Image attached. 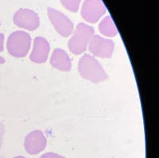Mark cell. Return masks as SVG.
I'll return each instance as SVG.
<instances>
[{
	"mask_svg": "<svg viewBox=\"0 0 159 158\" xmlns=\"http://www.w3.org/2000/svg\"><path fill=\"white\" fill-rule=\"evenodd\" d=\"M78 71L81 77L92 83H100L107 79L104 68L95 56L84 54L80 58Z\"/></svg>",
	"mask_w": 159,
	"mask_h": 158,
	"instance_id": "1",
	"label": "cell"
},
{
	"mask_svg": "<svg viewBox=\"0 0 159 158\" xmlns=\"http://www.w3.org/2000/svg\"><path fill=\"white\" fill-rule=\"evenodd\" d=\"M94 33V28L91 25L83 22L78 24L68 43L70 52L74 55H80L84 52L95 35Z\"/></svg>",
	"mask_w": 159,
	"mask_h": 158,
	"instance_id": "2",
	"label": "cell"
},
{
	"mask_svg": "<svg viewBox=\"0 0 159 158\" xmlns=\"http://www.w3.org/2000/svg\"><path fill=\"white\" fill-rule=\"evenodd\" d=\"M31 37L25 31L18 30L9 36L7 43V51L12 56L25 57L31 47Z\"/></svg>",
	"mask_w": 159,
	"mask_h": 158,
	"instance_id": "3",
	"label": "cell"
},
{
	"mask_svg": "<svg viewBox=\"0 0 159 158\" xmlns=\"http://www.w3.org/2000/svg\"><path fill=\"white\" fill-rule=\"evenodd\" d=\"M47 13L49 21L57 32L64 38L70 36L74 29V25L70 18L61 11L51 7L48 8Z\"/></svg>",
	"mask_w": 159,
	"mask_h": 158,
	"instance_id": "4",
	"label": "cell"
},
{
	"mask_svg": "<svg viewBox=\"0 0 159 158\" xmlns=\"http://www.w3.org/2000/svg\"><path fill=\"white\" fill-rule=\"evenodd\" d=\"M89 52L95 57L111 58L115 49V43L108 38H105L99 35H94L89 45Z\"/></svg>",
	"mask_w": 159,
	"mask_h": 158,
	"instance_id": "5",
	"label": "cell"
},
{
	"mask_svg": "<svg viewBox=\"0 0 159 158\" xmlns=\"http://www.w3.org/2000/svg\"><path fill=\"white\" fill-rule=\"evenodd\" d=\"M102 0H84L81 7V17L89 23H96L106 14Z\"/></svg>",
	"mask_w": 159,
	"mask_h": 158,
	"instance_id": "6",
	"label": "cell"
},
{
	"mask_svg": "<svg viewBox=\"0 0 159 158\" xmlns=\"http://www.w3.org/2000/svg\"><path fill=\"white\" fill-rule=\"evenodd\" d=\"M14 23L19 28L26 30H35L40 25V18L35 11L27 8H21L15 12Z\"/></svg>",
	"mask_w": 159,
	"mask_h": 158,
	"instance_id": "7",
	"label": "cell"
},
{
	"mask_svg": "<svg viewBox=\"0 0 159 158\" xmlns=\"http://www.w3.org/2000/svg\"><path fill=\"white\" fill-rule=\"evenodd\" d=\"M47 146V140L43 132L41 130H33L25 137L24 147L29 154L36 155L44 150Z\"/></svg>",
	"mask_w": 159,
	"mask_h": 158,
	"instance_id": "8",
	"label": "cell"
},
{
	"mask_svg": "<svg viewBox=\"0 0 159 158\" xmlns=\"http://www.w3.org/2000/svg\"><path fill=\"white\" fill-rule=\"evenodd\" d=\"M50 45L48 41L42 37H37L34 41L30 60L35 64H43L49 57Z\"/></svg>",
	"mask_w": 159,
	"mask_h": 158,
	"instance_id": "9",
	"label": "cell"
},
{
	"mask_svg": "<svg viewBox=\"0 0 159 158\" xmlns=\"http://www.w3.org/2000/svg\"><path fill=\"white\" fill-rule=\"evenodd\" d=\"M50 64L57 70L69 72L72 68V61L69 54L61 49H55L50 58Z\"/></svg>",
	"mask_w": 159,
	"mask_h": 158,
	"instance_id": "10",
	"label": "cell"
},
{
	"mask_svg": "<svg viewBox=\"0 0 159 158\" xmlns=\"http://www.w3.org/2000/svg\"><path fill=\"white\" fill-rule=\"evenodd\" d=\"M99 30L103 35L110 37V38L116 36L118 34L117 28L110 15L105 17L102 19L101 22H99Z\"/></svg>",
	"mask_w": 159,
	"mask_h": 158,
	"instance_id": "11",
	"label": "cell"
},
{
	"mask_svg": "<svg viewBox=\"0 0 159 158\" xmlns=\"http://www.w3.org/2000/svg\"><path fill=\"white\" fill-rule=\"evenodd\" d=\"M65 9L71 12H77L80 6L81 0H60Z\"/></svg>",
	"mask_w": 159,
	"mask_h": 158,
	"instance_id": "12",
	"label": "cell"
},
{
	"mask_svg": "<svg viewBox=\"0 0 159 158\" xmlns=\"http://www.w3.org/2000/svg\"><path fill=\"white\" fill-rule=\"evenodd\" d=\"M41 158H65L64 156L55 153H46L42 155Z\"/></svg>",
	"mask_w": 159,
	"mask_h": 158,
	"instance_id": "13",
	"label": "cell"
},
{
	"mask_svg": "<svg viewBox=\"0 0 159 158\" xmlns=\"http://www.w3.org/2000/svg\"><path fill=\"white\" fill-rule=\"evenodd\" d=\"M4 49V35L0 33V52H2Z\"/></svg>",
	"mask_w": 159,
	"mask_h": 158,
	"instance_id": "14",
	"label": "cell"
},
{
	"mask_svg": "<svg viewBox=\"0 0 159 158\" xmlns=\"http://www.w3.org/2000/svg\"><path fill=\"white\" fill-rule=\"evenodd\" d=\"M4 133V127L2 126V123H0V146H1V143H2V136Z\"/></svg>",
	"mask_w": 159,
	"mask_h": 158,
	"instance_id": "15",
	"label": "cell"
},
{
	"mask_svg": "<svg viewBox=\"0 0 159 158\" xmlns=\"http://www.w3.org/2000/svg\"><path fill=\"white\" fill-rule=\"evenodd\" d=\"M5 61H6L5 59H4V58L2 57V56H0V65L5 63Z\"/></svg>",
	"mask_w": 159,
	"mask_h": 158,
	"instance_id": "16",
	"label": "cell"
},
{
	"mask_svg": "<svg viewBox=\"0 0 159 158\" xmlns=\"http://www.w3.org/2000/svg\"><path fill=\"white\" fill-rule=\"evenodd\" d=\"M13 158H25L24 157V156H15V157Z\"/></svg>",
	"mask_w": 159,
	"mask_h": 158,
	"instance_id": "17",
	"label": "cell"
},
{
	"mask_svg": "<svg viewBox=\"0 0 159 158\" xmlns=\"http://www.w3.org/2000/svg\"><path fill=\"white\" fill-rule=\"evenodd\" d=\"M0 22H1V21H0Z\"/></svg>",
	"mask_w": 159,
	"mask_h": 158,
	"instance_id": "18",
	"label": "cell"
}]
</instances>
